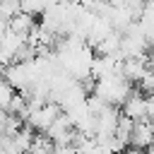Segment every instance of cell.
Masks as SVG:
<instances>
[{
    "label": "cell",
    "mask_w": 154,
    "mask_h": 154,
    "mask_svg": "<svg viewBox=\"0 0 154 154\" xmlns=\"http://www.w3.org/2000/svg\"><path fill=\"white\" fill-rule=\"evenodd\" d=\"M132 89H135V84H130L123 75H116V77L96 79L91 94H96L99 99H103V101L111 103V106H123V101L130 96Z\"/></svg>",
    "instance_id": "cell-1"
},
{
    "label": "cell",
    "mask_w": 154,
    "mask_h": 154,
    "mask_svg": "<svg viewBox=\"0 0 154 154\" xmlns=\"http://www.w3.org/2000/svg\"><path fill=\"white\" fill-rule=\"evenodd\" d=\"M120 113L128 116V118L135 120V123H140V120H154V101H152L149 94H144V91H140V89L135 87V89L130 91V96L123 101Z\"/></svg>",
    "instance_id": "cell-2"
},
{
    "label": "cell",
    "mask_w": 154,
    "mask_h": 154,
    "mask_svg": "<svg viewBox=\"0 0 154 154\" xmlns=\"http://www.w3.org/2000/svg\"><path fill=\"white\" fill-rule=\"evenodd\" d=\"M118 120H120V106H111L106 103L99 113H96V140H108L116 135V128H118Z\"/></svg>",
    "instance_id": "cell-3"
},
{
    "label": "cell",
    "mask_w": 154,
    "mask_h": 154,
    "mask_svg": "<svg viewBox=\"0 0 154 154\" xmlns=\"http://www.w3.org/2000/svg\"><path fill=\"white\" fill-rule=\"evenodd\" d=\"M130 144L137 149H147L149 144H154V120H140L132 125V135H130Z\"/></svg>",
    "instance_id": "cell-4"
},
{
    "label": "cell",
    "mask_w": 154,
    "mask_h": 154,
    "mask_svg": "<svg viewBox=\"0 0 154 154\" xmlns=\"http://www.w3.org/2000/svg\"><path fill=\"white\" fill-rule=\"evenodd\" d=\"M135 24H137V29L142 31V36H144V38L149 41V46H152V41H154V5L144 2V7L140 10Z\"/></svg>",
    "instance_id": "cell-5"
},
{
    "label": "cell",
    "mask_w": 154,
    "mask_h": 154,
    "mask_svg": "<svg viewBox=\"0 0 154 154\" xmlns=\"http://www.w3.org/2000/svg\"><path fill=\"white\" fill-rule=\"evenodd\" d=\"M34 26H36V17H31L26 12H17L14 17L7 19V29L14 31V34H19V36H24V38L34 31Z\"/></svg>",
    "instance_id": "cell-6"
},
{
    "label": "cell",
    "mask_w": 154,
    "mask_h": 154,
    "mask_svg": "<svg viewBox=\"0 0 154 154\" xmlns=\"http://www.w3.org/2000/svg\"><path fill=\"white\" fill-rule=\"evenodd\" d=\"M46 7H48L46 0H19V12H26L31 17H41Z\"/></svg>",
    "instance_id": "cell-7"
},
{
    "label": "cell",
    "mask_w": 154,
    "mask_h": 154,
    "mask_svg": "<svg viewBox=\"0 0 154 154\" xmlns=\"http://www.w3.org/2000/svg\"><path fill=\"white\" fill-rule=\"evenodd\" d=\"M14 94H17V89H14L5 77H0V111H7V108H10Z\"/></svg>",
    "instance_id": "cell-8"
},
{
    "label": "cell",
    "mask_w": 154,
    "mask_h": 154,
    "mask_svg": "<svg viewBox=\"0 0 154 154\" xmlns=\"http://www.w3.org/2000/svg\"><path fill=\"white\" fill-rule=\"evenodd\" d=\"M118 154H144V152H142V149H137V147H132V144H128V147H125V149H120Z\"/></svg>",
    "instance_id": "cell-9"
},
{
    "label": "cell",
    "mask_w": 154,
    "mask_h": 154,
    "mask_svg": "<svg viewBox=\"0 0 154 154\" xmlns=\"http://www.w3.org/2000/svg\"><path fill=\"white\" fill-rule=\"evenodd\" d=\"M0 2H19V0H0Z\"/></svg>",
    "instance_id": "cell-10"
},
{
    "label": "cell",
    "mask_w": 154,
    "mask_h": 154,
    "mask_svg": "<svg viewBox=\"0 0 154 154\" xmlns=\"http://www.w3.org/2000/svg\"><path fill=\"white\" fill-rule=\"evenodd\" d=\"M147 2H149V5H154V0H147Z\"/></svg>",
    "instance_id": "cell-11"
},
{
    "label": "cell",
    "mask_w": 154,
    "mask_h": 154,
    "mask_svg": "<svg viewBox=\"0 0 154 154\" xmlns=\"http://www.w3.org/2000/svg\"><path fill=\"white\" fill-rule=\"evenodd\" d=\"M149 96H152V101H154V91H152V94H149Z\"/></svg>",
    "instance_id": "cell-12"
},
{
    "label": "cell",
    "mask_w": 154,
    "mask_h": 154,
    "mask_svg": "<svg viewBox=\"0 0 154 154\" xmlns=\"http://www.w3.org/2000/svg\"><path fill=\"white\" fill-rule=\"evenodd\" d=\"M0 77H2V70H0Z\"/></svg>",
    "instance_id": "cell-13"
}]
</instances>
